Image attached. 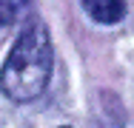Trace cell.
Here are the masks:
<instances>
[{
    "mask_svg": "<svg viewBox=\"0 0 134 128\" xmlns=\"http://www.w3.org/2000/svg\"><path fill=\"white\" fill-rule=\"evenodd\" d=\"M52 40H49L46 26H26L3 63L0 91L14 102L37 100L52 80Z\"/></svg>",
    "mask_w": 134,
    "mask_h": 128,
    "instance_id": "obj_1",
    "label": "cell"
},
{
    "mask_svg": "<svg viewBox=\"0 0 134 128\" xmlns=\"http://www.w3.org/2000/svg\"><path fill=\"white\" fill-rule=\"evenodd\" d=\"M86 3V11L97 20V23H120L123 14H126V0H83Z\"/></svg>",
    "mask_w": 134,
    "mask_h": 128,
    "instance_id": "obj_2",
    "label": "cell"
},
{
    "mask_svg": "<svg viewBox=\"0 0 134 128\" xmlns=\"http://www.w3.org/2000/svg\"><path fill=\"white\" fill-rule=\"evenodd\" d=\"M26 0H0V26H12L23 11Z\"/></svg>",
    "mask_w": 134,
    "mask_h": 128,
    "instance_id": "obj_3",
    "label": "cell"
}]
</instances>
